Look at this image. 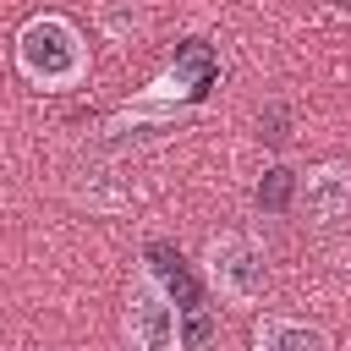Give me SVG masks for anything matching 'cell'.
Masks as SVG:
<instances>
[{
  "label": "cell",
  "mask_w": 351,
  "mask_h": 351,
  "mask_svg": "<svg viewBox=\"0 0 351 351\" xmlns=\"http://www.w3.org/2000/svg\"><path fill=\"white\" fill-rule=\"evenodd\" d=\"M11 60L22 71V82L44 88V93H66V88H82L88 82V38L71 16L60 11H33L22 27H16V44H11Z\"/></svg>",
  "instance_id": "6da1fadb"
},
{
  "label": "cell",
  "mask_w": 351,
  "mask_h": 351,
  "mask_svg": "<svg viewBox=\"0 0 351 351\" xmlns=\"http://www.w3.org/2000/svg\"><path fill=\"white\" fill-rule=\"evenodd\" d=\"M203 280L230 307H258L269 291V247L252 230H214L203 241Z\"/></svg>",
  "instance_id": "7a4b0ae2"
},
{
  "label": "cell",
  "mask_w": 351,
  "mask_h": 351,
  "mask_svg": "<svg viewBox=\"0 0 351 351\" xmlns=\"http://www.w3.org/2000/svg\"><path fill=\"white\" fill-rule=\"evenodd\" d=\"M121 329H126V351H181V307H176V296L159 285L154 269H143V274L126 285Z\"/></svg>",
  "instance_id": "3957f363"
},
{
  "label": "cell",
  "mask_w": 351,
  "mask_h": 351,
  "mask_svg": "<svg viewBox=\"0 0 351 351\" xmlns=\"http://www.w3.org/2000/svg\"><path fill=\"white\" fill-rule=\"evenodd\" d=\"M296 214L313 230H346L351 225V165L324 159L296 181Z\"/></svg>",
  "instance_id": "277c9868"
},
{
  "label": "cell",
  "mask_w": 351,
  "mask_h": 351,
  "mask_svg": "<svg viewBox=\"0 0 351 351\" xmlns=\"http://www.w3.org/2000/svg\"><path fill=\"white\" fill-rule=\"evenodd\" d=\"M252 351H335L324 324L285 318V313H258L252 318Z\"/></svg>",
  "instance_id": "5b68a950"
},
{
  "label": "cell",
  "mask_w": 351,
  "mask_h": 351,
  "mask_svg": "<svg viewBox=\"0 0 351 351\" xmlns=\"http://www.w3.org/2000/svg\"><path fill=\"white\" fill-rule=\"evenodd\" d=\"M335 5H346V11H351V0H335Z\"/></svg>",
  "instance_id": "8992f818"
}]
</instances>
